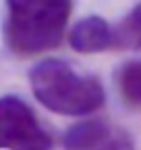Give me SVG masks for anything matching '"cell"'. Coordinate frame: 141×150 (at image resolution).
I'll return each mask as SVG.
<instances>
[{
	"label": "cell",
	"mask_w": 141,
	"mask_h": 150,
	"mask_svg": "<svg viewBox=\"0 0 141 150\" xmlns=\"http://www.w3.org/2000/svg\"><path fill=\"white\" fill-rule=\"evenodd\" d=\"M2 40L13 54L35 56L60 46L73 2L68 0H8Z\"/></svg>",
	"instance_id": "obj_2"
},
{
	"label": "cell",
	"mask_w": 141,
	"mask_h": 150,
	"mask_svg": "<svg viewBox=\"0 0 141 150\" xmlns=\"http://www.w3.org/2000/svg\"><path fill=\"white\" fill-rule=\"evenodd\" d=\"M110 140V127L104 119H83L70 125L62 136L64 150H100Z\"/></svg>",
	"instance_id": "obj_5"
},
{
	"label": "cell",
	"mask_w": 141,
	"mask_h": 150,
	"mask_svg": "<svg viewBox=\"0 0 141 150\" xmlns=\"http://www.w3.org/2000/svg\"><path fill=\"white\" fill-rule=\"evenodd\" d=\"M114 48L141 50V2H137L114 25Z\"/></svg>",
	"instance_id": "obj_7"
},
{
	"label": "cell",
	"mask_w": 141,
	"mask_h": 150,
	"mask_svg": "<svg viewBox=\"0 0 141 150\" xmlns=\"http://www.w3.org/2000/svg\"><path fill=\"white\" fill-rule=\"evenodd\" d=\"M35 100L64 117H87L106 102V90L96 75L81 73L62 59H42L29 69Z\"/></svg>",
	"instance_id": "obj_1"
},
{
	"label": "cell",
	"mask_w": 141,
	"mask_h": 150,
	"mask_svg": "<svg viewBox=\"0 0 141 150\" xmlns=\"http://www.w3.org/2000/svg\"><path fill=\"white\" fill-rule=\"evenodd\" d=\"M116 86L129 106L141 108V59L125 61L116 69Z\"/></svg>",
	"instance_id": "obj_6"
},
{
	"label": "cell",
	"mask_w": 141,
	"mask_h": 150,
	"mask_svg": "<svg viewBox=\"0 0 141 150\" xmlns=\"http://www.w3.org/2000/svg\"><path fill=\"white\" fill-rule=\"evenodd\" d=\"M68 44L75 52L96 54L114 48V27L100 15L83 17L68 31Z\"/></svg>",
	"instance_id": "obj_4"
},
{
	"label": "cell",
	"mask_w": 141,
	"mask_h": 150,
	"mask_svg": "<svg viewBox=\"0 0 141 150\" xmlns=\"http://www.w3.org/2000/svg\"><path fill=\"white\" fill-rule=\"evenodd\" d=\"M54 140L19 96H0V150H52Z\"/></svg>",
	"instance_id": "obj_3"
},
{
	"label": "cell",
	"mask_w": 141,
	"mask_h": 150,
	"mask_svg": "<svg viewBox=\"0 0 141 150\" xmlns=\"http://www.w3.org/2000/svg\"><path fill=\"white\" fill-rule=\"evenodd\" d=\"M100 150H135L133 146V140L127 136V134H116L114 138H110Z\"/></svg>",
	"instance_id": "obj_8"
}]
</instances>
